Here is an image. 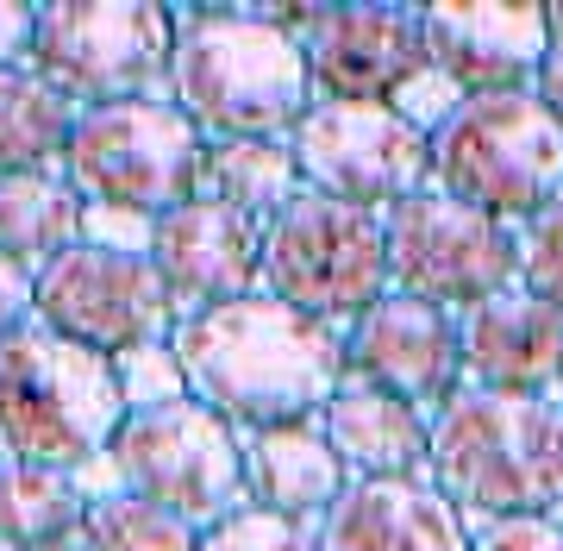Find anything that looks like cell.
I'll list each match as a JSON object with an SVG mask.
<instances>
[{
    "label": "cell",
    "instance_id": "obj_18",
    "mask_svg": "<svg viewBox=\"0 0 563 551\" xmlns=\"http://www.w3.org/2000/svg\"><path fill=\"white\" fill-rule=\"evenodd\" d=\"M313 551H470V520L432 489V476L344 483L313 527Z\"/></svg>",
    "mask_w": 563,
    "mask_h": 551
},
{
    "label": "cell",
    "instance_id": "obj_13",
    "mask_svg": "<svg viewBox=\"0 0 563 551\" xmlns=\"http://www.w3.org/2000/svg\"><path fill=\"white\" fill-rule=\"evenodd\" d=\"M307 57L313 101H369L395 107L426 76V25L407 0H363V7H313L295 32Z\"/></svg>",
    "mask_w": 563,
    "mask_h": 551
},
{
    "label": "cell",
    "instance_id": "obj_32",
    "mask_svg": "<svg viewBox=\"0 0 563 551\" xmlns=\"http://www.w3.org/2000/svg\"><path fill=\"white\" fill-rule=\"evenodd\" d=\"M32 320V269L0 257V332H13Z\"/></svg>",
    "mask_w": 563,
    "mask_h": 551
},
{
    "label": "cell",
    "instance_id": "obj_11",
    "mask_svg": "<svg viewBox=\"0 0 563 551\" xmlns=\"http://www.w3.org/2000/svg\"><path fill=\"white\" fill-rule=\"evenodd\" d=\"M288 144L313 195L369 207V213H388L432 183V132H420L401 107L313 101Z\"/></svg>",
    "mask_w": 563,
    "mask_h": 551
},
{
    "label": "cell",
    "instance_id": "obj_26",
    "mask_svg": "<svg viewBox=\"0 0 563 551\" xmlns=\"http://www.w3.org/2000/svg\"><path fill=\"white\" fill-rule=\"evenodd\" d=\"M313 527L320 520H288V514L251 508L244 502L239 514H225L195 539V551H313Z\"/></svg>",
    "mask_w": 563,
    "mask_h": 551
},
{
    "label": "cell",
    "instance_id": "obj_20",
    "mask_svg": "<svg viewBox=\"0 0 563 551\" xmlns=\"http://www.w3.org/2000/svg\"><path fill=\"white\" fill-rule=\"evenodd\" d=\"M239 458H244V502L288 514V520H320L351 483L344 464L332 458V445H325L320 420L239 432Z\"/></svg>",
    "mask_w": 563,
    "mask_h": 551
},
{
    "label": "cell",
    "instance_id": "obj_22",
    "mask_svg": "<svg viewBox=\"0 0 563 551\" xmlns=\"http://www.w3.org/2000/svg\"><path fill=\"white\" fill-rule=\"evenodd\" d=\"M81 245V195L57 169L0 176V257L38 276L51 257Z\"/></svg>",
    "mask_w": 563,
    "mask_h": 551
},
{
    "label": "cell",
    "instance_id": "obj_9",
    "mask_svg": "<svg viewBox=\"0 0 563 551\" xmlns=\"http://www.w3.org/2000/svg\"><path fill=\"white\" fill-rule=\"evenodd\" d=\"M107 464H113L125 495L176 514L181 527L195 532L244 508L239 432L225 427L220 414H207L195 395L125 414V427L107 445Z\"/></svg>",
    "mask_w": 563,
    "mask_h": 551
},
{
    "label": "cell",
    "instance_id": "obj_4",
    "mask_svg": "<svg viewBox=\"0 0 563 551\" xmlns=\"http://www.w3.org/2000/svg\"><path fill=\"white\" fill-rule=\"evenodd\" d=\"M125 427L113 364L69 345L38 320L0 332V458L76 476L107 458Z\"/></svg>",
    "mask_w": 563,
    "mask_h": 551
},
{
    "label": "cell",
    "instance_id": "obj_2",
    "mask_svg": "<svg viewBox=\"0 0 563 551\" xmlns=\"http://www.w3.org/2000/svg\"><path fill=\"white\" fill-rule=\"evenodd\" d=\"M163 101L201 139H288L313 82L295 32L251 20V7H181Z\"/></svg>",
    "mask_w": 563,
    "mask_h": 551
},
{
    "label": "cell",
    "instance_id": "obj_19",
    "mask_svg": "<svg viewBox=\"0 0 563 551\" xmlns=\"http://www.w3.org/2000/svg\"><path fill=\"white\" fill-rule=\"evenodd\" d=\"M320 432L351 483H420L432 476V414L344 376L325 401Z\"/></svg>",
    "mask_w": 563,
    "mask_h": 551
},
{
    "label": "cell",
    "instance_id": "obj_31",
    "mask_svg": "<svg viewBox=\"0 0 563 551\" xmlns=\"http://www.w3.org/2000/svg\"><path fill=\"white\" fill-rule=\"evenodd\" d=\"M25 57H32V7L0 0V69H25Z\"/></svg>",
    "mask_w": 563,
    "mask_h": 551
},
{
    "label": "cell",
    "instance_id": "obj_5",
    "mask_svg": "<svg viewBox=\"0 0 563 551\" xmlns=\"http://www.w3.org/2000/svg\"><path fill=\"white\" fill-rule=\"evenodd\" d=\"M457 207L520 225L563 201V120L526 95H476L432 125V183Z\"/></svg>",
    "mask_w": 563,
    "mask_h": 551
},
{
    "label": "cell",
    "instance_id": "obj_28",
    "mask_svg": "<svg viewBox=\"0 0 563 551\" xmlns=\"http://www.w3.org/2000/svg\"><path fill=\"white\" fill-rule=\"evenodd\" d=\"M107 364H113V383H120L125 414L163 408V401H181V395H188V376H181V364H176V351H169V339H163V345L120 351V357H107Z\"/></svg>",
    "mask_w": 563,
    "mask_h": 551
},
{
    "label": "cell",
    "instance_id": "obj_33",
    "mask_svg": "<svg viewBox=\"0 0 563 551\" xmlns=\"http://www.w3.org/2000/svg\"><path fill=\"white\" fill-rule=\"evenodd\" d=\"M532 95H539L551 113L563 120V44H551L544 51V63H539V82H532Z\"/></svg>",
    "mask_w": 563,
    "mask_h": 551
},
{
    "label": "cell",
    "instance_id": "obj_23",
    "mask_svg": "<svg viewBox=\"0 0 563 551\" xmlns=\"http://www.w3.org/2000/svg\"><path fill=\"white\" fill-rule=\"evenodd\" d=\"M76 107L32 69H0V176H38L63 164Z\"/></svg>",
    "mask_w": 563,
    "mask_h": 551
},
{
    "label": "cell",
    "instance_id": "obj_24",
    "mask_svg": "<svg viewBox=\"0 0 563 551\" xmlns=\"http://www.w3.org/2000/svg\"><path fill=\"white\" fill-rule=\"evenodd\" d=\"M81 489L63 470H32L0 458V551H51L76 546L81 527Z\"/></svg>",
    "mask_w": 563,
    "mask_h": 551
},
{
    "label": "cell",
    "instance_id": "obj_35",
    "mask_svg": "<svg viewBox=\"0 0 563 551\" xmlns=\"http://www.w3.org/2000/svg\"><path fill=\"white\" fill-rule=\"evenodd\" d=\"M51 551H76V546H51Z\"/></svg>",
    "mask_w": 563,
    "mask_h": 551
},
{
    "label": "cell",
    "instance_id": "obj_21",
    "mask_svg": "<svg viewBox=\"0 0 563 551\" xmlns=\"http://www.w3.org/2000/svg\"><path fill=\"white\" fill-rule=\"evenodd\" d=\"M301 164L288 139H207L201 151V201H220L244 220H276L301 195Z\"/></svg>",
    "mask_w": 563,
    "mask_h": 551
},
{
    "label": "cell",
    "instance_id": "obj_16",
    "mask_svg": "<svg viewBox=\"0 0 563 551\" xmlns=\"http://www.w3.org/2000/svg\"><path fill=\"white\" fill-rule=\"evenodd\" d=\"M151 269H157L176 320L181 313L225 307V301H244V295H257V276H263V225L195 195V201L169 207L157 220V232H151Z\"/></svg>",
    "mask_w": 563,
    "mask_h": 551
},
{
    "label": "cell",
    "instance_id": "obj_12",
    "mask_svg": "<svg viewBox=\"0 0 563 551\" xmlns=\"http://www.w3.org/2000/svg\"><path fill=\"white\" fill-rule=\"evenodd\" d=\"M32 320L95 357L163 345L176 332V307L163 295L151 257L101 245H69L32 276Z\"/></svg>",
    "mask_w": 563,
    "mask_h": 551
},
{
    "label": "cell",
    "instance_id": "obj_10",
    "mask_svg": "<svg viewBox=\"0 0 563 551\" xmlns=\"http://www.w3.org/2000/svg\"><path fill=\"white\" fill-rule=\"evenodd\" d=\"M383 239H388V288L413 295L426 307H444V313H463V307L520 283L514 225L488 220L476 207H457L439 188H420V195L388 207Z\"/></svg>",
    "mask_w": 563,
    "mask_h": 551
},
{
    "label": "cell",
    "instance_id": "obj_7",
    "mask_svg": "<svg viewBox=\"0 0 563 551\" xmlns=\"http://www.w3.org/2000/svg\"><path fill=\"white\" fill-rule=\"evenodd\" d=\"M257 295L295 307L307 320H325V327H351L363 307L388 295L383 213L301 188L276 220H263Z\"/></svg>",
    "mask_w": 563,
    "mask_h": 551
},
{
    "label": "cell",
    "instance_id": "obj_30",
    "mask_svg": "<svg viewBox=\"0 0 563 551\" xmlns=\"http://www.w3.org/2000/svg\"><path fill=\"white\" fill-rule=\"evenodd\" d=\"M470 551H563V514H532V520H488V527H470Z\"/></svg>",
    "mask_w": 563,
    "mask_h": 551
},
{
    "label": "cell",
    "instance_id": "obj_14",
    "mask_svg": "<svg viewBox=\"0 0 563 551\" xmlns=\"http://www.w3.org/2000/svg\"><path fill=\"white\" fill-rule=\"evenodd\" d=\"M339 351L351 383L383 388V395H395L420 414H439L463 388L457 313L395 295V288L376 307H363L351 327H339Z\"/></svg>",
    "mask_w": 563,
    "mask_h": 551
},
{
    "label": "cell",
    "instance_id": "obj_3",
    "mask_svg": "<svg viewBox=\"0 0 563 551\" xmlns=\"http://www.w3.org/2000/svg\"><path fill=\"white\" fill-rule=\"evenodd\" d=\"M432 489L470 527L563 514V401L457 388L432 414Z\"/></svg>",
    "mask_w": 563,
    "mask_h": 551
},
{
    "label": "cell",
    "instance_id": "obj_6",
    "mask_svg": "<svg viewBox=\"0 0 563 551\" xmlns=\"http://www.w3.org/2000/svg\"><path fill=\"white\" fill-rule=\"evenodd\" d=\"M169 57H176V13L157 0H44L32 7L25 69L44 76L76 113L113 101H157L169 88Z\"/></svg>",
    "mask_w": 563,
    "mask_h": 551
},
{
    "label": "cell",
    "instance_id": "obj_25",
    "mask_svg": "<svg viewBox=\"0 0 563 551\" xmlns=\"http://www.w3.org/2000/svg\"><path fill=\"white\" fill-rule=\"evenodd\" d=\"M201 532L181 527L176 514L151 508L139 495H101L81 508V527H76V551H195Z\"/></svg>",
    "mask_w": 563,
    "mask_h": 551
},
{
    "label": "cell",
    "instance_id": "obj_8",
    "mask_svg": "<svg viewBox=\"0 0 563 551\" xmlns=\"http://www.w3.org/2000/svg\"><path fill=\"white\" fill-rule=\"evenodd\" d=\"M201 151L207 139L163 95L81 107L57 176L81 195V207H125V213L163 220L169 207L201 195Z\"/></svg>",
    "mask_w": 563,
    "mask_h": 551
},
{
    "label": "cell",
    "instance_id": "obj_15",
    "mask_svg": "<svg viewBox=\"0 0 563 551\" xmlns=\"http://www.w3.org/2000/svg\"><path fill=\"white\" fill-rule=\"evenodd\" d=\"M420 25L426 69L457 88V101L526 95L551 51L544 0H432L420 7Z\"/></svg>",
    "mask_w": 563,
    "mask_h": 551
},
{
    "label": "cell",
    "instance_id": "obj_34",
    "mask_svg": "<svg viewBox=\"0 0 563 551\" xmlns=\"http://www.w3.org/2000/svg\"><path fill=\"white\" fill-rule=\"evenodd\" d=\"M544 32H551V44H563V0H544Z\"/></svg>",
    "mask_w": 563,
    "mask_h": 551
},
{
    "label": "cell",
    "instance_id": "obj_27",
    "mask_svg": "<svg viewBox=\"0 0 563 551\" xmlns=\"http://www.w3.org/2000/svg\"><path fill=\"white\" fill-rule=\"evenodd\" d=\"M514 257H520V288L539 301L563 307V201L514 225Z\"/></svg>",
    "mask_w": 563,
    "mask_h": 551
},
{
    "label": "cell",
    "instance_id": "obj_1",
    "mask_svg": "<svg viewBox=\"0 0 563 551\" xmlns=\"http://www.w3.org/2000/svg\"><path fill=\"white\" fill-rule=\"evenodd\" d=\"M169 351L188 376V395L207 414H220L232 432L320 420L344 383L339 327L307 320L269 295L181 313Z\"/></svg>",
    "mask_w": 563,
    "mask_h": 551
},
{
    "label": "cell",
    "instance_id": "obj_36",
    "mask_svg": "<svg viewBox=\"0 0 563 551\" xmlns=\"http://www.w3.org/2000/svg\"><path fill=\"white\" fill-rule=\"evenodd\" d=\"M558 401H563V388H558Z\"/></svg>",
    "mask_w": 563,
    "mask_h": 551
},
{
    "label": "cell",
    "instance_id": "obj_17",
    "mask_svg": "<svg viewBox=\"0 0 563 551\" xmlns=\"http://www.w3.org/2000/svg\"><path fill=\"white\" fill-rule=\"evenodd\" d=\"M463 388L488 395H558L563 388V307L520 283L457 313Z\"/></svg>",
    "mask_w": 563,
    "mask_h": 551
},
{
    "label": "cell",
    "instance_id": "obj_29",
    "mask_svg": "<svg viewBox=\"0 0 563 551\" xmlns=\"http://www.w3.org/2000/svg\"><path fill=\"white\" fill-rule=\"evenodd\" d=\"M151 232H157V220H144V213H125V207H81V245L151 257Z\"/></svg>",
    "mask_w": 563,
    "mask_h": 551
}]
</instances>
